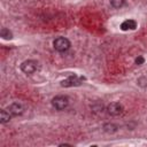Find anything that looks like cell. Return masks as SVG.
Here are the masks:
<instances>
[{
	"instance_id": "obj_10",
	"label": "cell",
	"mask_w": 147,
	"mask_h": 147,
	"mask_svg": "<svg viewBox=\"0 0 147 147\" xmlns=\"http://www.w3.org/2000/svg\"><path fill=\"white\" fill-rule=\"evenodd\" d=\"M110 5L115 8H121L125 5V0H110Z\"/></svg>"
},
{
	"instance_id": "obj_5",
	"label": "cell",
	"mask_w": 147,
	"mask_h": 147,
	"mask_svg": "<svg viewBox=\"0 0 147 147\" xmlns=\"http://www.w3.org/2000/svg\"><path fill=\"white\" fill-rule=\"evenodd\" d=\"M107 111L111 116H118L123 111V106L119 102H111L107 107Z\"/></svg>"
},
{
	"instance_id": "obj_3",
	"label": "cell",
	"mask_w": 147,
	"mask_h": 147,
	"mask_svg": "<svg viewBox=\"0 0 147 147\" xmlns=\"http://www.w3.org/2000/svg\"><path fill=\"white\" fill-rule=\"evenodd\" d=\"M37 68H38V63L33 60H26V61L22 62V64H21V70L28 75L33 74L37 70Z\"/></svg>"
},
{
	"instance_id": "obj_8",
	"label": "cell",
	"mask_w": 147,
	"mask_h": 147,
	"mask_svg": "<svg viewBox=\"0 0 147 147\" xmlns=\"http://www.w3.org/2000/svg\"><path fill=\"white\" fill-rule=\"evenodd\" d=\"M10 117H11V114L9 113V110L7 109H3V110H1L0 111V122L2 123V124H5V123H7V122H9L10 121Z\"/></svg>"
},
{
	"instance_id": "obj_12",
	"label": "cell",
	"mask_w": 147,
	"mask_h": 147,
	"mask_svg": "<svg viewBox=\"0 0 147 147\" xmlns=\"http://www.w3.org/2000/svg\"><path fill=\"white\" fill-rule=\"evenodd\" d=\"M136 63H137V64H141V63H144V57H141V56L137 57V59H136Z\"/></svg>"
},
{
	"instance_id": "obj_9",
	"label": "cell",
	"mask_w": 147,
	"mask_h": 147,
	"mask_svg": "<svg viewBox=\"0 0 147 147\" xmlns=\"http://www.w3.org/2000/svg\"><path fill=\"white\" fill-rule=\"evenodd\" d=\"M0 36H1L3 39H11V38H13V33H11L8 29H6V28H2V29H1Z\"/></svg>"
},
{
	"instance_id": "obj_4",
	"label": "cell",
	"mask_w": 147,
	"mask_h": 147,
	"mask_svg": "<svg viewBox=\"0 0 147 147\" xmlns=\"http://www.w3.org/2000/svg\"><path fill=\"white\" fill-rule=\"evenodd\" d=\"M84 79H85L84 77H78V76H76V75H72V76L68 77L67 79L62 80L61 85H62V86H64V87L77 86V85H80V84L83 83V80H84Z\"/></svg>"
},
{
	"instance_id": "obj_6",
	"label": "cell",
	"mask_w": 147,
	"mask_h": 147,
	"mask_svg": "<svg viewBox=\"0 0 147 147\" xmlns=\"http://www.w3.org/2000/svg\"><path fill=\"white\" fill-rule=\"evenodd\" d=\"M7 109L9 110V113H10L13 116H18V115H22V114H23V110H24L23 106H22L21 103H18V102H14V103L9 105Z\"/></svg>"
},
{
	"instance_id": "obj_2",
	"label": "cell",
	"mask_w": 147,
	"mask_h": 147,
	"mask_svg": "<svg viewBox=\"0 0 147 147\" xmlns=\"http://www.w3.org/2000/svg\"><path fill=\"white\" fill-rule=\"evenodd\" d=\"M68 105H69V99L64 95H57L52 100V106L57 110H63L64 108H67Z\"/></svg>"
},
{
	"instance_id": "obj_7",
	"label": "cell",
	"mask_w": 147,
	"mask_h": 147,
	"mask_svg": "<svg viewBox=\"0 0 147 147\" xmlns=\"http://www.w3.org/2000/svg\"><path fill=\"white\" fill-rule=\"evenodd\" d=\"M137 28V22L133 21V20H126L124 21L122 24H121V29L123 31H126V30H134Z\"/></svg>"
},
{
	"instance_id": "obj_11",
	"label": "cell",
	"mask_w": 147,
	"mask_h": 147,
	"mask_svg": "<svg viewBox=\"0 0 147 147\" xmlns=\"http://www.w3.org/2000/svg\"><path fill=\"white\" fill-rule=\"evenodd\" d=\"M117 129L116 125H113V124H106L105 125V131L106 132H115Z\"/></svg>"
},
{
	"instance_id": "obj_1",
	"label": "cell",
	"mask_w": 147,
	"mask_h": 147,
	"mask_svg": "<svg viewBox=\"0 0 147 147\" xmlns=\"http://www.w3.org/2000/svg\"><path fill=\"white\" fill-rule=\"evenodd\" d=\"M53 46L57 52H67L70 48V41L64 37H57L53 41Z\"/></svg>"
}]
</instances>
